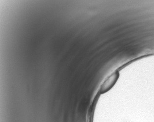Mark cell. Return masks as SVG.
Returning a JSON list of instances; mask_svg holds the SVG:
<instances>
[{
    "label": "cell",
    "mask_w": 154,
    "mask_h": 122,
    "mask_svg": "<svg viewBox=\"0 0 154 122\" xmlns=\"http://www.w3.org/2000/svg\"><path fill=\"white\" fill-rule=\"evenodd\" d=\"M117 78L118 75L117 73H113L109 77L100 87V89L99 90V93H100V94L105 93L108 91L111 88H112L116 81L117 80Z\"/></svg>",
    "instance_id": "1"
}]
</instances>
